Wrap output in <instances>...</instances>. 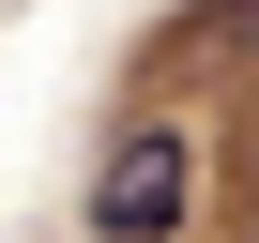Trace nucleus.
Returning <instances> with one entry per match:
<instances>
[{
	"label": "nucleus",
	"instance_id": "nucleus-1",
	"mask_svg": "<svg viewBox=\"0 0 259 243\" xmlns=\"http://www.w3.org/2000/svg\"><path fill=\"white\" fill-rule=\"evenodd\" d=\"M198 228V137L183 122H122L92 167V243H183Z\"/></svg>",
	"mask_w": 259,
	"mask_h": 243
}]
</instances>
